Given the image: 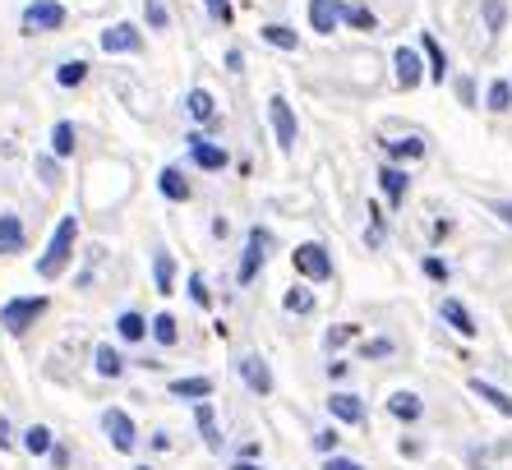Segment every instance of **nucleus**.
<instances>
[{
	"label": "nucleus",
	"instance_id": "obj_1",
	"mask_svg": "<svg viewBox=\"0 0 512 470\" xmlns=\"http://www.w3.org/2000/svg\"><path fill=\"white\" fill-rule=\"evenodd\" d=\"M74 240H79V222H74V217H60V226L51 231V245L42 249V259H37V277H42V282H56L60 272H65V263L74 259Z\"/></svg>",
	"mask_w": 512,
	"mask_h": 470
},
{
	"label": "nucleus",
	"instance_id": "obj_2",
	"mask_svg": "<svg viewBox=\"0 0 512 470\" xmlns=\"http://www.w3.org/2000/svg\"><path fill=\"white\" fill-rule=\"evenodd\" d=\"M51 309L47 295H14V300H5L0 305V328L10 332V337H28L33 332V323Z\"/></svg>",
	"mask_w": 512,
	"mask_h": 470
},
{
	"label": "nucleus",
	"instance_id": "obj_3",
	"mask_svg": "<svg viewBox=\"0 0 512 470\" xmlns=\"http://www.w3.org/2000/svg\"><path fill=\"white\" fill-rule=\"evenodd\" d=\"M291 268L314 286L333 282V254H328V245H319V240H305V245L291 249Z\"/></svg>",
	"mask_w": 512,
	"mask_h": 470
},
{
	"label": "nucleus",
	"instance_id": "obj_4",
	"mask_svg": "<svg viewBox=\"0 0 512 470\" xmlns=\"http://www.w3.org/2000/svg\"><path fill=\"white\" fill-rule=\"evenodd\" d=\"M102 434H107V443L116 447L120 457H134V452H139V424H134V415L125 411V406H107V411H102Z\"/></svg>",
	"mask_w": 512,
	"mask_h": 470
},
{
	"label": "nucleus",
	"instance_id": "obj_5",
	"mask_svg": "<svg viewBox=\"0 0 512 470\" xmlns=\"http://www.w3.org/2000/svg\"><path fill=\"white\" fill-rule=\"evenodd\" d=\"M328 415H333V424H346V429H365V420H370V406H365V397L351 388H333L328 392Z\"/></svg>",
	"mask_w": 512,
	"mask_h": 470
},
{
	"label": "nucleus",
	"instance_id": "obj_6",
	"mask_svg": "<svg viewBox=\"0 0 512 470\" xmlns=\"http://www.w3.org/2000/svg\"><path fill=\"white\" fill-rule=\"evenodd\" d=\"M268 245H273V235L263 231V226H254V231L245 235V249H240V268H236V282H240V286H254V277H259L263 263H268Z\"/></svg>",
	"mask_w": 512,
	"mask_h": 470
},
{
	"label": "nucleus",
	"instance_id": "obj_7",
	"mask_svg": "<svg viewBox=\"0 0 512 470\" xmlns=\"http://www.w3.org/2000/svg\"><path fill=\"white\" fill-rule=\"evenodd\" d=\"M236 374H240V383L254 392V397H273V369H268V360H263L259 351H240L236 355Z\"/></svg>",
	"mask_w": 512,
	"mask_h": 470
},
{
	"label": "nucleus",
	"instance_id": "obj_8",
	"mask_svg": "<svg viewBox=\"0 0 512 470\" xmlns=\"http://www.w3.org/2000/svg\"><path fill=\"white\" fill-rule=\"evenodd\" d=\"M56 28H65V5L60 0H33V5H24V33H56Z\"/></svg>",
	"mask_w": 512,
	"mask_h": 470
},
{
	"label": "nucleus",
	"instance_id": "obj_9",
	"mask_svg": "<svg viewBox=\"0 0 512 470\" xmlns=\"http://www.w3.org/2000/svg\"><path fill=\"white\" fill-rule=\"evenodd\" d=\"M213 392H217V383L208 374H180L167 383V397L185 401V406H199V401H208Z\"/></svg>",
	"mask_w": 512,
	"mask_h": 470
},
{
	"label": "nucleus",
	"instance_id": "obj_10",
	"mask_svg": "<svg viewBox=\"0 0 512 470\" xmlns=\"http://www.w3.org/2000/svg\"><path fill=\"white\" fill-rule=\"evenodd\" d=\"M383 411L393 415L397 424H420V420H425V397H420V392H411V388H397V392H388Z\"/></svg>",
	"mask_w": 512,
	"mask_h": 470
},
{
	"label": "nucleus",
	"instance_id": "obj_11",
	"mask_svg": "<svg viewBox=\"0 0 512 470\" xmlns=\"http://www.w3.org/2000/svg\"><path fill=\"white\" fill-rule=\"evenodd\" d=\"M268 120H273V134H277V148L291 153L296 148V111L286 97H268Z\"/></svg>",
	"mask_w": 512,
	"mask_h": 470
},
{
	"label": "nucleus",
	"instance_id": "obj_12",
	"mask_svg": "<svg viewBox=\"0 0 512 470\" xmlns=\"http://www.w3.org/2000/svg\"><path fill=\"white\" fill-rule=\"evenodd\" d=\"M439 318H443V323H448V328L457 332V337H466V341H471V337H476V332H480L476 314H471V309H466L462 300H457V295H443V300H439Z\"/></svg>",
	"mask_w": 512,
	"mask_h": 470
},
{
	"label": "nucleus",
	"instance_id": "obj_13",
	"mask_svg": "<svg viewBox=\"0 0 512 470\" xmlns=\"http://www.w3.org/2000/svg\"><path fill=\"white\" fill-rule=\"evenodd\" d=\"M194 429H199V438H203L208 452H222V447H227V434H222V424H217L213 401H199V406H194Z\"/></svg>",
	"mask_w": 512,
	"mask_h": 470
},
{
	"label": "nucleus",
	"instance_id": "obj_14",
	"mask_svg": "<svg viewBox=\"0 0 512 470\" xmlns=\"http://www.w3.org/2000/svg\"><path fill=\"white\" fill-rule=\"evenodd\" d=\"M139 47H143V33L134 24H111L107 33H102V51H107V56H134Z\"/></svg>",
	"mask_w": 512,
	"mask_h": 470
},
{
	"label": "nucleus",
	"instance_id": "obj_15",
	"mask_svg": "<svg viewBox=\"0 0 512 470\" xmlns=\"http://www.w3.org/2000/svg\"><path fill=\"white\" fill-rule=\"evenodd\" d=\"M185 143H190V162L199 166V171H222V166L231 162L227 148H217V143H208L203 134H185Z\"/></svg>",
	"mask_w": 512,
	"mask_h": 470
},
{
	"label": "nucleus",
	"instance_id": "obj_16",
	"mask_svg": "<svg viewBox=\"0 0 512 470\" xmlns=\"http://www.w3.org/2000/svg\"><path fill=\"white\" fill-rule=\"evenodd\" d=\"M93 369L102 378H125V369H130V355L116 351L111 341H97V346H93Z\"/></svg>",
	"mask_w": 512,
	"mask_h": 470
},
{
	"label": "nucleus",
	"instance_id": "obj_17",
	"mask_svg": "<svg viewBox=\"0 0 512 470\" xmlns=\"http://www.w3.org/2000/svg\"><path fill=\"white\" fill-rule=\"evenodd\" d=\"M19 447H24L33 461L51 457V447H56V434H51V424H28V429H19Z\"/></svg>",
	"mask_w": 512,
	"mask_h": 470
},
{
	"label": "nucleus",
	"instance_id": "obj_18",
	"mask_svg": "<svg viewBox=\"0 0 512 470\" xmlns=\"http://www.w3.org/2000/svg\"><path fill=\"white\" fill-rule=\"evenodd\" d=\"M471 397H480L489 411H499L503 420H512V397L499 388V383H489V378H471Z\"/></svg>",
	"mask_w": 512,
	"mask_h": 470
},
{
	"label": "nucleus",
	"instance_id": "obj_19",
	"mask_svg": "<svg viewBox=\"0 0 512 470\" xmlns=\"http://www.w3.org/2000/svg\"><path fill=\"white\" fill-rule=\"evenodd\" d=\"M116 337L125 341V346H139V341H148V318H143L139 309H120V314H116Z\"/></svg>",
	"mask_w": 512,
	"mask_h": 470
},
{
	"label": "nucleus",
	"instance_id": "obj_20",
	"mask_svg": "<svg viewBox=\"0 0 512 470\" xmlns=\"http://www.w3.org/2000/svg\"><path fill=\"white\" fill-rule=\"evenodd\" d=\"M148 337H153L157 346H162V351L180 346V323H176V314H171V309H162V314L148 318Z\"/></svg>",
	"mask_w": 512,
	"mask_h": 470
},
{
	"label": "nucleus",
	"instance_id": "obj_21",
	"mask_svg": "<svg viewBox=\"0 0 512 470\" xmlns=\"http://www.w3.org/2000/svg\"><path fill=\"white\" fill-rule=\"evenodd\" d=\"M157 189H162L171 203H190V194H194L180 166H162V171H157Z\"/></svg>",
	"mask_w": 512,
	"mask_h": 470
},
{
	"label": "nucleus",
	"instance_id": "obj_22",
	"mask_svg": "<svg viewBox=\"0 0 512 470\" xmlns=\"http://www.w3.org/2000/svg\"><path fill=\"white\" fill-rule=\"evenodd\" d=\"M393 65H397V83H402V88H416V83L425 79L420 51H411V47H397V51H393Z\"/></svg>",
	"mask_w": 512,
	"mask_h": 470
},
{
	"label": "nucleus",
	"instance_id": "obj_23",
	"mask_svg": "<svg viewBox=\"0 0 512 470\" xmlns=\"http://www.w3.org/2000/svg\"><path fill=\"white\" fill-rule=\"evenodd\" d=\"M310 24H314V33L328 37L342 24V0H310Z\"/></svg>",
	"mask_w": 512,
	"mask_h": 470
},
{
	"label": "nucleus",
	"instance_id": "obj_24",
	"mask_svg": "<svg viewBox=\"0 0 512 470\" xmlns=\"http://www.w3.org/2000/svg\"><path fill=\"white\" fill-rule=\"evenodd\" d=\"M379 189L388 194V203H393V208H402L406 189H411V176H406L402 166H383V171H379Z\"/></svg>",
	"mask_w": 512,
	"mask_h": 470
},
{
	"label": "nucleus",
	"instance_id": "obj_25",
	"mask_svg": "<svg viewBox=\"0 0 512 470\" xmlns=\"http://www.w3.org/2000/svg\"><path fill=\"white\" fill-rule=\"evenodd\" d=\"M153 291L157 295L176 291V259H171L167 249H157V254H153Z\"/></svg>",
	"mask_w": 512,
	"mask_h": 470
},
{
	"label": "nucleus",
	"instance_id": "obj_26",
	"mask_svg": "<svg viewBox=\"0 0 512 470\" xmlns=\"http://www.w3.org/2000/svg\"><path fill=\"white\" fill-rule=\"evenodd\" d=\"M28 240H24V222L14 212H0V254H19Z\"/></svg>",
	"mask_w": 512,
	"mask_h": 470
},
{
	"label": "nucleus",
	"instance_id": "obj_27",
	"mask_svg": "<svg viewBox=\"0 0 512 470\" xmlns=\"http://www.w3.org/2000/svg\"><path fill=\"white\" fill-rule=\"evenodd\" d=\"M383 153L397 157V162H420V157H425V139H420V134H406V139H383Z\"/></svg>",
	"mask_w": 512,
	"mask_h": 470
},
{
	"label": "nucleus",
	"instance_id": "obj_28",
	"mask_svg": "<svg viewBox=\"0 0 512 470\" xmlns=\"http://www.w3.org/2000/svg\"><path fill=\"white\" fill-rule=\"evenodd\" d=\"M282 309H286L291 318H310L314 309H319V300H314L310 286H291V291L282 295Z\"/></svg>",
	"mask_w": 512,
	"mask_h": 470
},
{
	"label": "nucleus",
	"instance_id": "obj_29",
	"mask_svg": "<svg viewBox=\"0 0 512 470\" xmlns=\"http://www.w3.org/2000/svg\"><path fill=\"white\" fill-rule=\"evenodd\" d=\"M397 355V341L393 337H365L356 346V360H374V365H383V360H393Z\"/></svg>",
	"mask_w": 512,
	"mask_h": 470
},
{
	"label": "nucleus",
	"instance_id": "obj_30",
	"mask_svg": "<svg viewBox=\"0 0 512 470\" xmlns=\"http://www.w3.org/2000/svg\"><path fill=\"white\" fill-rule=\"evenodd\" d=\"M259 37L268 42V47H277V51H296V47H300L296 28H286V24H268V28H259Z\"/></svg>",
	"mask_w": 512,
	"mask_h": 470
},
{
	"label": "nucleus",
	"instance_id": "obj_31",
	"mask_svg": "<svg viewBox=\"0 0 512 470\" xmlns=\"http://www.w3.org/2000/svg\"><path fill=\"white\" fill-rule=\"evenodd\" d=\"M185 111H190L194 120H213L217 116L213 93H208V88H190V93H185Z\"/></svg>",
	"mask_w": 512,
	"mask_h": 470
},
{
	"label": "nucleus",
	"instance_id": "obj_32",
	"mask_svg": "<svg viewBox=\"0 0 512 470\" xmlns=\"http://www.w3.org/2000/svg\"><path fill=\"white\" fill-rule=\"evenodd\" d=\"M420 47H425V56H429V79H434V83H443V79H448V56H443V47H439V42H434V37H420Z\"/></svg>",
	"mask_w": 512,
	"mask_h": 470
},
{
	"label": "nucleus",
	"instance_id": "obj_33",
	"mask_svg": "<svg viewBox=\"0 0 512 470\" xmlns=\"http://www.w3.org/2000/svg\"><path fill=\"white\" fill-rule=\"evenodd\" d=\"M314 452H319V457H337V452H342V434H337V424H323V429H314Z\"/></svg>",
	"mask_w": 512,
	"mask_h": 470
},
{
	"label": "nucleus",
	"instance_id": "obj_34",
	"mask_svg": "<svg viewBox=\"0 0 512 470\" xmlns=\"http://www.w3.org/2000/svg\"><path fill=\"white\" fill-rule=\"evenodd\" d=\"M342 24L360 28V33H374L379 19H374V10H365V5H342Z\"/></svg>",
	"mask_w": 512,
	"mask_h": 470
},
{
	"label": "nucleus",
	"instance_id": "obj_35",
	"mask_svg": "<svg viewBox=\"0 0 512 470\" xmlns=\"http://www.w3.org/2000/svg\"><path fill=\"white\" fill-rule=\"evenodd\" d=\"M51 153H56V157H74V125H70V120H56V130H51Z\"/></svg>",
	"mask_w": 512,
	"mask_h": 470
},
{
	"label": "nucleus",
	"instance_id": "obj_36",
	"mask_svg": "<svg viewBox=\"0 0 512 470\" xmlns=\"http://www.w3.org/2000/svg\"><path fill=\"white\" fill-rule=\"evenodd\" d=\"M84 79H88V60H65V65L56 70V83H60V88H79Z\"/></svg>",
	"mask_w": 512,
	"mask_h": 470
},
{
	"label": "nucleus",
	"instance_id": "obj_37",
	"mask_svg": "<svg viewBox=\"0 0 512 470\" xmlns=\"http://www.w3.org/2000/svg\"><path fill=\"white\" fill-rule=\"evenodd\" d=\"M494 457H499V452L489 443H466V466L471 470H494Z\"/></svg>",
	"mask_w": 512,
	"mask_h": 470
},
{
	"label": "nucleus",
	"instance_id": "obj_38",
	"mask_svg": "<svg viewBox=\"0 0 512 470\" xmlns=\"http://www.w3.org/2000/svg\"><path fill=\"white\" fill-rule=\"evenodd\" d=\"M480 14H485V28H489V33L499 37L503 24H508V0H485V10H480Z\"/></svg>",
	"mask_w": 512,
	"mask_h": 470
},
{
	"label": "nucleus",
	"instance_id": "obj_39",
	"mask_svg": "<svg viewBox=\"0 0 512 470\" xmlns=\"http://www.w3.org/2000/svg\"><path fill=\"white\" fill-rule=\"evenodd\" d=\"M485 106H489V111H508V106H512V83L508 79H494V83H489Z\"/></svg>",
	"mask_w": 512,
	"mask_h": 470
},
{
	"label": "nucleus",
	"instance_id": "obj_40",
	"mask_svg": "<svg viewBox=\"0 0 512 470\" xmlns=\"http://www.w3.org/2000/svg\"><path fill=\"white\" fill-rule=\"evenodd\" d=\"M351 337H356V323H337V328H328V332H323V351H328V355H337V351H342V346H346V341H351Z\"/></svg>",
	"mask_w": 512,
	"mask_h": 470
},
{
	"label": "nucleus",
	"instance_id": "obj_41",
	"mask_svg": "<svg viewBox=\"0 0 512 470\" xmlns=\"http://www.w3.org/2000/svg\"><path fill=\"white\" fill-rule=\"evenodd\" d=\"M190 300L199 309H213V291H208V282H203V272H190Z\"/></svg>",
	"mask_w": 512,
	"mask_h": 470
},
{
	"label": "nucleus",
	"instance_id": "obj_42",
	"mask_svg": "<svg viewBox=\"0 0 512 470\" xmlns=\"http://www.w3.org/2000/svg\"><path fill=\"white\" fill-rule=\"evenodd\" d=\"M143 19H148V28H167L171 24V14L162 0H143Z\"/></svg>",
	"mask_w": 512,
	"mask_h": 470
},
{
	"label": "nucleus",
	"instance_id": "obj_43",
	"mask_svg": "<svg viewBox=\"0 0 512 470\" xmlns=\"http://www.w3.org/2000/svg\"><path fill=\"white\" fill-rule=\"evenodd\" d=\"M397 452H402L406 461H420V457H425V438H416V434H402V443H397Z\"/></svg>",
	"mask_w": 512,
	"mask_h": 470
},
{
	"label": "nucleus",
	"instance_id": "obj_44",
	"mask_svg": "<svg viewBox=\"0 0 512 470\" xmlns=\"http://www.w3.org/2000/svg\"><path fill=\"white\" fill-rule=\"evenodd\" d=\"M37 176H42V185H47V189H56V185H60L56 157H37Z\"/></svg>",
	"mask_w": 512,
	"mask_h": 470
},
{
	"label": "nucleus",
	"instance_id": "obj_45",
	"mask_svg": "<svg viewBox=\"0 0 512 470\" xmlns=\"http://www.w3.org/2000/svg\"><path fill=\"white\" fill-rule=\"evenodd\" d=\"M319 470H365V461H356V457H346V452H337V457H323Z\"/></svg>",
	"mask_w": 512,
	"mask_h": 470
},
{
	"label": "nucleus",
	"instance_id": "obj_46",
	"mask_svg": "<svg viewBox=\"0 0 512 470\" xmlns=\"http://www.w3.org/2000/svg\"><path fill=\"white\" fill-rule=\"evenodd\" d=\"M420 268H425V277H429V282H448V277H453V272H448V263H443V259H434V254H429V259L420 263Z\"/></svg>",
	"mask_w": 512,
	"mask_h": 470
},
{
	"label": "nucleus",
	"instance_id": "obj_47",
	"mask_svg": "<svg viewBox=\"0 0 512 470\" xmlns=\"http://www.w3.org/2000/svg\"><path fill=\"white\" fill-rule=\"evenodd\" d=\"M208 14H213V24H231V0H203Z\"/></svg>",
	"mask_w": 512,
	"mask_h": 470
},
{
	"label": "nucleus",
	"instance_id": "obj_48",
	"mask_svg": "<svg viewBox=\"0 0 512 470\" xmlns=\"http://www.w3.org/2000/svg\"><path fill=\"white\" fill-rule=\"evenodd\" d=\"M51 466H56V470H70L74 466V457H70V447H65V443H56V447H51Z\"/></svg>",
	"mask_w": 512,
	"mask_h": 470
},
{
	"label": "nucleus",
	"instance_id": "obj_49",
	"mask_svg": "<svg viewBox=\"0 0 512 470\" xmlns=\"http://www.w3.org/2000/svg\"><path fill=\"white\" fill-rule=\"evenodd\" d=\"M328 378H333V383H346V378H351V360H328Z\"/></svg>",
	"mask_w": 512,
	"mask_h": 470
},
{
	"label": "nucleus",
	"instance_id": "obj_50",
	"mask_svg": "<svg viewBox=\"0 0 512 470\" xmlns=\"http://www.w3.org/2000/svg\"><path fill=\"white\" fill-rule=\"evenodd\" d=\"M14 443H19V434H14V424L0 415V452H5V447H14Z\"/></svg>",
	"mask_w": 512,
	"mask_h": 470
},
{
	"label": "nucleus",
	"instance_id": "obj_51",
	"mask_svg": "<svg viewBox=\"0 0 512 470\" xmlns=\"http://www.w3.org/2000/svg\"><path fill=\"white\" fill-rule=\"evenodd\" d=\"M148 443H153V452H171V434H167V429H153V434H148Z\"/></svg>",
	"mask_w": 512,
	"mask_h": 470
},
{
	"label": "nucleus",
	"instance_id": "obj_52",
	"mask_svg": "<svg viewBox=\"0 0 512 470\" xmlns=\"http://www.w3.org/2000/svg\"><path fill=\"white\" fill-rule=\"evenodd\" d=\"M259 457H263V447L254 443V438H250V443H240V457L236 461H259Z\"/></svg>",
	"mask_w": 512,
	"mask_h": 470
},
{
	"label": "nucleus",
	"instance_id": "obj_53",
	"mask_svg": "<svg viewBox=\"0 0 512 470\" xmlns=\"http://www.w3.org/2000/svg\"><path fill=\"white\" fill-rule=\"evenodd\" d=\"M457 97H462V102L471 106V102H476V83H471V79H462V83H457Z\"/></svg>",
	"mask_w": 512,
	"mask_h": 470
},
{
	"label": "nucleus",
	"instance_id": "obj_54",
	"mask_svg": "<svg viewBox=\"0 0 512 470\" xmlns=\"http://www.w3.org/2000/svg\"><path fill=\"white\" fill-rule=\"evenodd\" d=\"M227 70H231V74L245 70V56H240V51H227Z\"/></svg>",
	"mask_w": 512,
	"mask_h": 470
},
{
	"label": "nucleus",
	"instance_id": "obj_55",
	"mask_svg": "<svg viewBox=\"0 0 512 470\" xmlns=\"http://www.w3.org/2000/svg\"><path fill=\"white\" fill-rule=\"evenodd\" d=\"M494 212H499L503 222H508V226H512V203H508V199H503V203H494Z\"/></svg>",
	"mask_w": 512,
	"mask_h": 470
},
{
	"label": "nucleus",
	"instance_id": "obj_56",
	"mask_svg": "<svg viewBox=\"0 0 512 470\" xmlns=\"http://www.w3.org/2000/svg\"><path fill=\"white\" fill-rule=\"evenodd\" d=\"M231 470H263V466H259V461H236Z\"/></svg>",
	"mask_w": 512,
	"mask_h": 470
},
{
	"label": "nucleus",
	"instance_id": "obj_57",
	"mask_svg": "<svg viewBox=\"0 0 512 470\" xmlns=\"http://www.w3.org/2000/svg\"><path fill=\"white\" fill-rule=\"evenodd\" d=\"M134 470H153V466H134Z\"/></svg>",
	"mask_w": 512,
	"mask_h": 470
}]
</instances>
